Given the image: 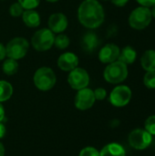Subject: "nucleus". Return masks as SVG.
<instances>
[{"label": "nucleus", "instance_id": "nucleus-1", "mask_svg": "<svg viewBox=\"0 0 155 156\" xmlns=\"http://www.w3.org/2000/svg\"><path fill=\"white\" fill-rule=\"evenodd\" d=\"M78 17L85 27L97 28L104 21V10L97 0H84L79 7Z\"/></svg>", "mask_w": 155, "mask_h": 156}, {"label": "nucleus", "instance_id": "nucleus-2", "mask_svg": "<svg viewBox=\"0 0 155 156\" xmlns=\"http://www.w3.org/2000/svg\"><path fill=\"white\" fill-rule=\"evenodd\" d=\"M103 75L105 80L110 83L112 84L121 83L123 80H125L128 76L127 65L119 60H116L112 63H110L106 67Z\"/></svg>", "mask_w": 155, "mask_h": 156}, {"label": "nucleus", "instance_id": "nucleus-3", "mask_svg": "<svg viewBox=\"0 0 155 156\" xmlns=\"http://www.w3.org/2000/svg\"><path fill=\"white\" fill-rule=\"evenodd\" d=\"M56 75L54 71L48 67H42L38 69L34 75L35 86L43 91L51 90L56 84Z\"/></svg>", "mask_w": 155, "mask_h": 156}, {"label": "nucleus", "instance_id": "nucleus-4", "mask_svg": "<svg viewBox=\"0 0 155 156\" xmlns=\"http://www.w3.org/2000/svg\"><path fill=\"white\" fill-rule=\"evenodd\" d=\"M152 13L148 7L140 6L135 8L129 16L130 26L137 30H142L147 27L152 22Z\"/></svg>", "mask_w": 155, "mask_h": 156}, {"label": "nucleus", "instance_id": "nucleus-5", "mask_svg": "<svg viewBox=\"0 0 155 156\" xmlns=\"http://www.w3.org/2000/svg\"><path fill=\"white\" fill-rule=\"evenodd\" d=\"M54 33L48 28H42L33 35L31 44L36 50L42 52L50 49L54 45Z\"/></svg>", "mask_w": 155, "mask_h": 156}, {"label": "nucleus", "instance_id": "nucleus-6", "mask_svg": "<svg viewBox=\"0 0 155 156\" xmlns=\"http://www.w3.org/2000/svg\"><path fill=\"white\" fill-rule=\"evenodd\" d=\"M28 48L29 43L26 38L15 37L11 39L5 47L6 56L16 60L20 59L26 55Z\"/></svg>", "mask_w": 155, "mask_h": 156}, {"label": "nucleus", "instance_id": "nucleus-7", "mask_svg": "<svg viewBox=\"0 0 155 156\" xmlns=\"http://www.w3.org/2000/svg\"><path fill=\"white\" fill-rule=\"evenodd\" d=\"M153 137L147 131L143 129L133 130L129 135L130 145L136 150H144L152 144Z\"/></svg>", "mask_w": 155, "mask_h": 156}, {"label": "nucleus", "instance_id": "nucleus-8", "mask_svg": "<svg viewBox=\"0 0 155 156\" xmlns=\"http://www.w3.org/2000/svg\"><path fill=\"white\" fill-rule=\"evenodd\" d=\"M132 98V90L128 86L121 85L114 88L110 95V101L115 107L127 105Z\"/></svg>", "mask_w": 155, "mask_h": 156}, {"label": "nucleus", "instance_id": "nucleus-9", "mask_svg": "<svg viewBox=\"0 0 155 156\" xmlns=\"http://www.w3.org/2000/svg\"><path fill=\"white\" fill-rule=\"evenodd\" d=\"M68 81L72 89L79 90L81 89L87 88L90 83V76L84 69L77 67L70 71Z\"/></svg>", "mask_w": 155, "mask_h": 156}, {"label": "nucleus", "instance_id": "nucleus-10", "mask_svg": "<svg viewBox=\"0 0 155 156\" xmlns=\"http://www.w3.org/2000/svg\"><path fill=\"white\" fill-rule=\"evenodd\" d=\"M96 99L92 90L84 88L78 91L75 97V106L81 111L88 110L91 108L95 102Z\"/></svg>", "mask_w": 155, "mask_h": 156}, {"label": "nucleus", "instance_id": "nucleus-11", "mask_svg": "<svg viewBox=\"0 0 155 156\" xmlns=\"http://www.w3.org/2000/svg\"><path fill=\"white\" fill-rule=\"evenodd\" d=\"M120 52L119 47L115 44H107L99 52V58L102 63L110 64L118 60Z\"/></svg>", "mask_w": 155, "mask_h": 156}, {"label": "nucleus", "instance_id": "nucleus-12", "mask_svg": "<svg viewBox=\"0 0 155 156\" xmlns=\"http://www.w3.org/2000/svg\"><path fill=\"white\" fill-rule=\"evenodd\" d=\"M49 29L53 33H62L68 27V18L62 13H56L49 16Z\"/></svg>", "mask_w": 155, "mask_h": 156}, {"label": "nucleus", "instance_id": "nucleus-13", "mask_svg": "<svg viewBox=\"0 0 155 156\" xmlns=\"http://www.w3.org/2000/svg\"><path fill=\"white\" fill-rule=\"evenodd\" d=\"M79 65V58L71 52H66L59 56L58 59V66L64 71H71Z\"/></svg>", "mask_w": 155, "mask_h": 156}, {"label": "nucleus", "instance_id": "nucleus-14", "mask_svg": "<svg viewBox=\"0 0 155 156\" xmlns=\"http://www.w3.org/2000/svg\"><path fill=\"white\" fill-rule=\"evenodd\" d=\"M82 48L86 53H92L99 47V38L97 35L93 32H88L83 36L81 41Z\"/></svg>", "mask_w": 155, "mask_h": 156}, {"label": "nucleus", "instance_id": "nucleus-15", "mask_svg": "<svg viewBox=\"0 0 155 156\" xmlns=\"http://www.w3.org/2000/svg\"><path fill=\"white\" fill-rule=\"evenodd\" d=\"M22 18L26 26L28 27H37L40 24V16L39 14L34 9H28L23 12Z\"/></svg>", "mask_w": 155, "mask_h": 156}, {"label": "nucleus", "instance_id": "nucleus-16", "mask_svg": "<svg viewBox=\"0 0 155 156\" xmlns=\"http://www.w3.org/2000/svg\"><path fill=\"white\" fill-rule=\"evenodd\" d=\"M141 64L146 71H155V50H146L142 56Z\"/></svg>", "mask_w": 155, "mask_h": 156}, {"label": "nucleus", "instance_id": "nucleus-17", "mask_svg": "<svg viewBox=\"0 0 155 156\" xmlns=\"http://www.w3.org/2000/svg\"><path fill=\"white\" fill-rule=\"evenodd\" d=\"M100 156H125V150L121 144L113 143L104 146Z\"/></svg>", "mask_w": 155, "mask_h": 156}, {"label": "nucleus", "instance_id": "nucleus-18", "mask_svg": "<svg viewBox=\"0 0 155 156\" xmlns=\"http://www.w3.org/2000/svg\"><path fill=\"white\" fill-rule=\"evenodd\" d=\"M137 57V53L135 51V49L130 46L125 47L124 48H122V50L120 52L118 60L128 65V64H132L135 61Z\"/></svg>", "mask_w": 155, "mask_h": 156}, {"label": "nucleus", "instance_id": "nucleus-19", "mask_svg": "<svg viewBox=\"0 0 155 156\" xmlns=\"http://www.w3.org/2000/svg\"><path fill=\"white\" fill-rule=\"evenodd\" d=\"M13 93L11 84L5 80H0V102L9 100Z\"/></svg>", "mask_w": 155, "mask_h": 156}, {"label": "nucleus", "instance_id": "nucleus-20", "mask_svg": "<svg viewBox=\"0 0 155 156\" xmlns=\"http://www.w3.org/2000/svg\"><path fill=\"white\" fill-rule=\"evenodd\" d=\"M2 69L4 71L5 74L8 75V76H11V75H14L17 72V69H18V63L16 59H13V58H7L5 60V62L3 63V67H2Z\"/></svg>", "mask_w": 155, "mask_h": 156}, {"label": "nucleus", "instance_id": "nucleus-21", "mask_svg": "<svg viewBox=\"0 0 155 156\" xmlns=\"http://www.w3.org/2000/svg\"><path fill=\"white\" fill-rule=\"evenodd\" d=\"M69 42H70V40L68 36L59 34L58 36L55 37L54 45L59 49H65L69 46Z\"/></svg>", "mask_w": 155, "mask_h": 156}, {"label": "nucleus", "instance_id": "nucleus-22", "mask_svg": "<svg viewBox=\"0 0 155 156\" xmlns=\"http://www.w3.org/2000/svg\"><path fill=\"white\" fill-rule=\"evenodd\" d=\"M143 83L148 89H155V71H147L143 78Z\"/></svg>", "mask_w": 155, "mask_h": 156}, {"label": "nucleus", "instance_id": "nucleus-23", "mask_svg": "<svg viewBox=\"0 0 155 156\" xmlns=\"http://www.w3.org/2000/svg\"><path fill=\"white\" fill-rule=\"evenodd\" d=\"M145 131H147L150 134L155 135V115H152L147 118L144 123Z\"/></svg>", "mask_w": 155, "mask_h": 156}, {"label": "nucleus", "instance_id": "nucleus-24", "mask_svg": "<svg viewBox=\"0 0 155 156\" xmlns=\"http://www.w3.org/2000/svg\"><path fill=\"white\" fill-rule=\"evenodd\" d=\"M39 2L40 0H18V3L26 10L36 8L39 5Z\"/></svg>", "mask_w": 155, "mask_h": 156}, {"label": "nucleus", "instance_id": "nucleus-25", "mask_svg": "<svg viewBox=\"0 0 155 156\" xmlns=\"http://www.w3.org/2000/svg\"><path fill=\"white\" fill-rule=\"evenodd\" d=\"M23 10H24V8L22 7V5L19 3H14L13 5H11V6L9 8L10 15L12 16H15V17L22 16V14L24 12Z\"/></svg>", "mask_w": 155, "mask_h": 156}, {"label": "nucleus", "instance_id": "nucleus-26", "mask_svg": "<svg viewBox=\"0 0 155 156\" xmlns=\"http://www.w3.org/2000/svg\"><path fill=\"white\" fill-rule=\"evenodd\" d=\"M79 156H100V153L93 147H86L81 150Z\"/></svg>", "mask_w": 155, "mask_h": 156}, {"label": "nucleus", "instance_id": "nucleus-27", "mask_svg": "<svg viewBox=\"0 0 155 156\" xmlns=\"http://www.w3.org/2000/svg\"><path fill=\"white\" fill-rule=\"evenodd\" d=\"M94 96H95V99L96 100H99V101H102L106 98V95H107V91L106 90H104L103 88H98L96 89L94 91Z\"/></svg>", "mask_w": 155, "mask_h": 156}, {"label": "nucleus", "instance_id": "nucleus-28", "mask_svg": "<svg viewBox=\"0 0 155 156\" xmlns=\"http://www.w3.org/2000/svg\"><path fill=\"white\" fill-rule=\"evenodd\" d=\"M140 5H142V6H145V7H150L155 5V0H136Z\"/></svg>", "mask_w": 155, "mask_h": 156}, {"label": "nucleus", "instance_id": "nucleus-29", "mask_svg": "<svg viewBox=\"0 0 155 156\" xmlns=\"http://www.w3.org/2000/svg\"><path fill=\"white\" fill-rule=\"evenodd\" d=\"M111 2L117 6H124L129 2V0H111Z\"/></svg>", "mask_w": 155, "mask_h": 156}, {"label": "nucleus", "instance_id": "nucleus-30", "mask_svg": "<svg viewBox=\"0 0 155 156\" xmlns=\"http://www.w3.org/2000/svg\"><path fill=\"white\" fill-rule=\"evenodd\" d=\"M6 56V51H5V47H4L0 43V60L4 59Z\"/></svg>", "mask_w": 155, "mask_h": 156}, {"label": "nucleus", "instance_id": "nucleus-31", "mask_svg": "<svg viewBox=\"0 0 155 156\" xmlns=\"http://www.w3.org/2000/svg\"><path fill=\"white\" fill-rule=\"evenodd\" d=\"M5 134V125L1 122H0V139L3 138Z\"/></svg>", "mask_w": 155, "mask_h": 156}, {"label": "nucleus", "instance_id": "nucleus-32", "mask_svg": "<svg viewBox=\"0 0 155 156\" xmlns=\"http://www.w3.org/2000/svg\"><path fill=\"white\" fill-rule=\"evenodd\" d=\"M5 119V110H4V107L3 105L1 104L0 102V122Z\"/></svg>", "mask_w": 155, "mask_h": 156}, {"label": "nucleus", "instance_id": "nucleus-33", "mask_svg": "<svg viewBox=\"0 0 155 156\" xmlns=\"http://www.w3.org/2000/svg\"><path fill=\"white\" fill-rule=\"evenodd\" d=\"M4 154H5V148L3 144L0 143V156H4Z\"/></svg>", "mask_w": 155, "mask_h": 156}, {"label": "nucleus", "instance_id": "nucleus-34", "mask_svg": "<svg viewBox=\"0 0 155 156\" xmlns=\"http://www.w3.org/2000/svg\"><path fill=\"white\" fill-rule=\"evenodd\" d=\"M151 13H152V16H153L155 18V5H153V8H152V11H151Z\"/></svg>", "mask_w": 155, "mask_h": 156}, {"label": "nucleus", "instance_id": "nucleus-35", "mask_svg": "<svg viewBox=\"0 0 155 156\" xmlns=\"http://www.w3.org/2000/svg\"><path fill=\"white\" fill-rule=\"evenodd\" d=\"M48 2H50V3H54V2H57V1H58V0H47Z\"/></svg>", "mask_w": 155, "mask_h": 156}]
</instances>
